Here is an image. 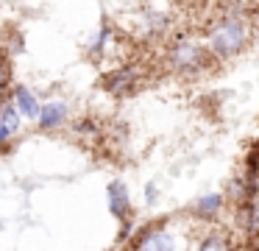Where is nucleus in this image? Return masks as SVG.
Instances as JSON below:
<instances>
[{
    "mask_svg": "<svg viewBox=\"0 0 259 251\" xmlns=\"http://www.w3.org/2000/svg\"><path fill=\"white\" fill-rule=\"evenodd\" d=\"M206 64V50L198 42H190V39H179V42L170 48V67L181 73H195Z\"/></svg>",
    "mask_w": 259,
    "mask_h": 251,
    "instance_id": "obj_2",
    "label": "nucleus"
},
{
    "mask_svg": "<svg viewBox=\"0 0 259 251\" xmlns=\"http://www.w3.org/2000/svg\"><path fill=\"white\" fill-rule=\"evenodd\" d=\"M9 137H12V131H9V128H3V126H0V145L6 142Z\"/></svg>",
    "mask_w": 259,
    "mask_h": 251,
    "instance_id": "obj_14",
    "label": "nucleus"
},
{
    "mask_svg": "<svg viewBox=\"0 0 259 251\" xmlns=\"http://www.w3.org/2000/svg\"><path fill=\"white\" fill-rule=\"evenodd\" d=\"M0 126L9 128L12 134L20 128V112L14 109V103H3V109H0Z\"/></svg>",
    "mask_w": 259,
    "mask_h": 251,
    "instance_id": "obj_9",
    "label": "nucleus"
},
{
    "mask_svg": "<svg viewBox=\"0 0 259 251\" xmlns=\"http://www.w3.org/2000/svg\"><path fill=\"white\" fill-rule=\"evenodd\" d=\"M14 109H17L20 115H25V117H39L42 106H39L36 95L31 92L28 87H17L14 89Z\"/></svg>",
    "mask_w": 259,
    "mask_h": 251,
    "instance_id": "obj_6",
    "label": "nucleus"
},
{
    "mask_svg": "<svg viewBox=\"0 0 259 251\" xmlns=\"http://www.w3.org/2000/svg\"><path fill=\"white\" fill-rule=\"evenodd\" d=\"M223 209V195L220 193H206V195H201V198L195 201V206H192V212H195L198 218H214L218 212Z\"/></svg>",
    "mask_w": 259,
    "mask_h": 251,
    "instance_id": "obj_8",
    "label": "nucleus"
},
{
    "mask_svg": "<svg viewBox=\"0 0 259 251\" xmlns=\"http://www.w3.org/2000/svg\"><path fill=\"white\" fill-rule=\"evenodd\" d=\"M3 81H6V70H0V87H3Z\"/></svg>",
    "mask_w": 259,
    "mask_h": 251,
    "instance_id": "obj_15",
    "label": "nucleus"
},
{
    "mask_svg": "<svg viewBox=\"0 0 259 251\" xmlns=\"http://www.w3.org/2000/svg\"><path fill=\"white\" fill-rule=\"evenodd\" d=\"M0 232H3V221H0Z\"/></svg>",
    "mask_w": 259,
    "mask_h": 251,
    "instance_id": "obj_16",
    "label": "nucleus"
},
{
    "mask_svg": "<svg viewBox=\"0 0 259 251\" xmlns=\"http://www.w3.org/2000/svg\"><path fill=\"white\" fill-rule=\"evenodd\" d=\"M198 251H229V245H226V240L220 237V234H209Z\"/></svg>",
    "mask_w": 259,
    "mask_h": 251,
    "instance_id": "obj_10",
    "label": "nucleus"
},
{
    "mask_svg": "<svg viewBox=\"0 0 259 251\" xmlns=\"http://www.w3.org/2000/svg\"><path fill=\"white\" fill-rule=\"evenodd\" d=\"M39 126L45 128H59L64 120H67V103H62V100H53V103H48V106H42V112H39Z\"/></svg>",
    "mask_w": 259,
    "mask_h": 251,
    "instance_id": "obj_5",
    "label": "nucleus"
},
{
    "mask_svg": "<svg viewBox=\"0 0 259 251\" xmlns=\"http://www.w3.org/2000/svg\"><path fill=\"white\" fill-rule=\"evenodd\" d=\"M137 251H176V243L164 229H148L134 240Z\"/></svg>",
    "mask_w": 259,
    "mask_h": 251,
    "instance_id": "obj_4",
    "label": "nucleus"
},
{
    "mask_svg": "<svg viewBox=\"0 0 259 251\" xmlns=\"http://www.w3.org/2000/svg\"><path fill=\"white\" fill-rule=\"evenodd\" d=\"M75 131H81V134H95L98 126H95L92 120H78V123H75Z\"/></svg>",
    "mask_w": 259,
    "mask_h": 251,
    "instance_id": "obj_12",
    "label": "nucleus"
},
{
    "mask_svg": "<svg viewBox=\"0 0 259 251\" xmlns=\"http://www.w3.org/2000/svg\"><path fill=\"white\" fill-rule=\"evenodd\" d=\"M256 251H259V248H256Z\"/></svg>",
    "mask_w": 259,
    "mask_h": 251,
    "instance_id": "obj_17",
    "label": "nucleus"
},
{
    "mask_svg": "<svg viewBox=\"0 0 259 251\" xmlns=\"http://www.w3.org/2000/svg\"><path fill=\"white\" fill-rule=\"evenodd\" d=\"M248 42V28H245V17L231 11V14H223L212 28V39H209V48H212L214 56L220 59H231L237 56Z\"/></svg>",
    "mask_w": 259,
    "mask_h": 251,
    "instance_id": "obj_1",
    "label": "nucleus"
},
{
    "mask_svg": "<svg viewBox=\"0 0 259 251\" xmlns=\"http://www.w3.org/2000/svg\"><path fill=\"white\" fill-rule=\"evenodd\" d=\"M156 195H159V190H156V184H148V187H145V201H148V204H156Z\"/></svg>",
    "mask_w": 259,
    "mask_h": 251,
    "instance_id": "obj_13",
    "label": "nucleus"
},
{
    "mask_svg": "<svg viewBox=\"0 0 259 251\" xmlns=\"http://www.w3.org/2000/svg\"><path fill=\"white\" fill-rule=\"evenodd\" d=\"M106 195H109V212H112L117 221H125L131 215V198H128V187H125L120 178L109 182L106 187Z\"/></svg>",
    "mask_w": 259,
    "mask_h": 251,
    "instance_id": "obj_3",
    "label": "nucleus"
},
{
    "mask_svg": "<svg viewBox=\"0 0 259 251\" xmlns=\"http://www.w3.org/2000/svg\"><path fill=\"white\" fill-rule=\"evenodd\" d=\"M109 42V28H101V33H98V39L92 42V53H101L103 48H106Z\"/></svg>",
    "mask_w": 259,
    "mask_h": 251,
    "instance_id": "obj_11",
    "label": "nucleus"
},
{
    "mask_svg": "<svg viewBox=\"0 0 259 251\" xmlns=\"http://www.w3.org/2000/svg\"><path fill=\"white\" fill-rule=\"evenodd\" d=\"M103 84H106L109 92H128V89L137 84V73L128 70V67H123V70H114L112 76H106Z\"/></svg>",
    "mask_w": 259,
    "mask_h": 251,
    "instance_id": "obj_7",
    "label": "nucleus"
}]
</instances>
